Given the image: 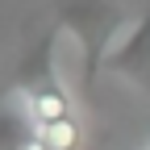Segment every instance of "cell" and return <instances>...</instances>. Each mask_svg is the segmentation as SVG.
Masks as SVG:
<instances>
[{
  "instance_id": "obj_5",
  "label": "cell",
  "mask_w": 150,
  "mask_h": 150,
  "mask_svg": "<svg viewBox=\"0 0 150 150\" xmlns=\"http://www.w3.org/2000/svg\"><path fill=\"white\" fill-rule=\"evenodd\" d=\"M38 138H42L50 150H75L83 138V129H79V117H63V121H50L38 129Z\"/></svg>"
},
{
  "instance_id": "obj_1",
  "label": "cell",
  "mask_w": 150,
  "mask_h": 150,
  "mask_svg": "<svg viewBox=\"0 0 150 150\" xmlns=\"http://www.w3.org/2000/svg\"><path fill=\"white\" fill-rule=\"evenodd\" d=\"M63 38H67L63 25L46 29L13 71V100H17V108L25 112V121L33 129H42L50 121H63V117H75V96L67 92L63 63H59Z\"/></svg>"
},
{
  "instance_id": "obj_4",
  "label": "cell",
  "mask_w": 150,
  "mask_h": 150,
  "mask_svg": "<svg viewBox=\"0 0 150 150\" xmlns=\"http://www.w3.org/2000/svg\"><path fill=\"white\" fill-rule=\"evenodd\" d=\"M33 125L25 121L21 108H0V150H25Z\"/></svg>"
},
{
  "instance_id": "obj_2",
  "label": "cell",
  "mask_w": 150,
  "mask_h": 150,
  "mask_svg": "<svg viewBox=\"0 0 150 150\" xmlns=\"http://www.w3.org/2000/svg\"><path fill=\"white\" fill-rule=\"evenodd\" d=\"M54 17H59L54 25H63V33L79 50V83H83V92H92L108 63V50L129 29L125 8L112 4V0H59Z\"/></svg>"
},
{
  "instance_id": "obj_3",
  "label": "cell",
  "mask_w": 150,
  "mask_h": 150,
  "mask_svg": "<svg viewBox=\"0 0 150 150\" xmlns=\"http://www.w3.org/2000/svg\"><path fill=\"white\" fill-rule=\"evenodd\" d=\"M108 75L125 79L138 96L150 104V8L138 17L134 25L125 29V38L108 50V63H104Z\"/></svg>"
}]
</instances>
